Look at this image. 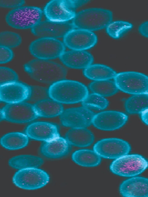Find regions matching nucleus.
<instances>
[{"instance_id": "obj_1", "label": "nucleus", "mask_w": 148, "mask_h": 197, "mask_svg": "<svg viewBox=\"0 0 148 197\" xmlns=\"http://www.w3.org/2000/svg\"><path fill=\"white\" fill-rule=\"evenodd\" d=\"M50 98L61 104L82 102L89 94L87 87L79 82L63 79L52 84L49 88Z\"/></svg>"}, {"instance_id": "obj_2", "label": "nucleus", "mask_w": 148, "mask_h": 197, "mask_svg": "<svg viewBox=\"0 0 148 197\" xmlns=\"http://www.w3.org/2000/svg\"><path fill=\"white\" fill-rule=\"evenodd\" d=\"M25 71L32 78L41 82L53 83L64 79L67 72L59 64L49 60L36 59L24 65Z\"/></svg>"}, {"instance_id": "obj_3", "label": "nucleus", "mask_w": 148, "mask_h": 197, "mask_svg": "<svg viewBox=\"0 0 148 197\" xmlns=\"http://www.w3.org/2000/svg\"><path fill=\"white\" fill-rule=\"evenodd\" d=\"M113 14L107 9L92 8L85 9L76 13L72 23L75 28L92 32L105 28L112 21Z\"/></svg>"}, {"instance_id": "obj_4", "label": "nucleus", "mask_w": 148, "mask_h": 197, "mask_svg": "<svg viewBox=\"0 0 148 197\" xmlns=\"http://www.w3.org/2000/svg\"><path fill=\"white\" fill-rule=\"evenodd\" d=\"M147 161L142 155L128 154L115 159L110 169L114 174L124 177H132L141 174L147 168Z\"/></svg>"}, {"instance_id": "obj_5", "label": "nucleus", "mask_w": 148, "mask_h": 197, "mask_svg": "<svg viewBox=\"0 0 148 197\" xmlns=\"http://www.w3.org/2000/svg\"><path fill=\"white\" fill-rule=\"evenodd\" d=\"M42 14V10L39 7L21 6L9 12L6 20L10 26L16 29H32L41 21Z\"/></svg>"}, {"instance_id": "obj_6", "label": "nucleus", "mask_w": 148, "mask_h": 197, "mask_svg": "<svg viewBox=\"0 0 148 197\" xmlns=\"http://www.w3.org/2000/svg\"><path fill=\"white\" fill-rule=\"evenodd\" d=\"M50 177L45 171L31 167L19 169L14 175L12 182L17 187L32 190L41 188L49 182Z\"/></svg>"}, {"instance_id": "obj_7", "label": "nucleus", "mask_w": 148, "mask_h": 197, "mask_svg": "<svg viewBox=\"0 0 148 197\" xmlns=\"http://www.w3.org/2000/svg\"><path fill=\"white\" fill-rule=\"evenodd\" d=\"M114 81L119 90L133 95L148 93V78L146 75L135 71L116 73Z\"/></svg>"}, {"instance_id": "obj_8", "label": "nucleus", "mask_w": 148, "mask_h": 197, "mask_svg": "<svg viewBox=\"0 0 148 197\" xmlns=\"http://www.w3.org/2000/svg\"><path fill=\"white\" fill-rule=\"evenodd\" d=\"M29 50L37 59L49 60L59 57L65 51V46L56 38H40L31 43Z\"/></svg>"}, {"instance_id": "obj_9", "label": "nucleus", "mask_w": 148, "mask_h": 197, "mask_svg": "<svg viewBox=\"0 0 148 197\" xmlns=\"http://www.w3.org/2000/svg\"><path fill=\"white\" fill-rule=\"evenodd\" d=\"M73 0H53L45 6L43 12L47 20L57 23L68 22L75 17L77 7Z\"/></svg>"}, {"instance_id": "obj_10", "label": "nucleus", "mask_w": 148, "mask_h": 197, "mask_svg": "<svg viewBox=\"0 0 148 197\" xmlns=\"http://www.w3.org/2000/svg\"><path fill=\"white\" fill-rule=\"evenodd\" d=\"M131 150V146L127 142L116 138L101 139L93 147V150L101 158L109 159H116L128 154Z\"/></svg>"}, {"instance_id": "obj_11", "label": "nucleus", "mask_w": 148, "mask_h": 197, "mask_svg": "<svg viewBox=\"0 0 148 197\" xmlns=\"http://www.w3.org/2000/svg\"><path fill=\"white\" fill-rule=\"evenodd\" d=\"M2 109L4 120L12 122L26 123L39 117L33 105L23 102L8 104Z\"/></svg>"}, {"instance_id": "obj_12", "label": "nucleus", "mask_w": 148, "mask_h": 197, "mask_svg": "<svg viewBox=\"0 0 148 197\" xmlns=\"http://www.w3.org/2000/svg\"><path fill=\"white\" fill-rule=\"evenodd\" d=\"M95 114L91 110L83 106L64 110L60 115L64 126L72 128H86L92 124Z\"/></svg>"}, {"instance_id": "obj_13", "label": "nucleus", "mask_w": 148, "mask_h": 197, "mask_svg": "<svg viewBox=\"0 0 148 197\" xmlns=\"http://www.w3.org/2000/svg\"><path fill=\"white\" fill-rule=\"evenodd\" d=\"M97 41V36L93 32L74 28L64 36L63 43L71 50L85 51L95 46Z\"/></svg>"}, {"instance_id": "obj_14", "label": "nucleus", "mask_w": 148, "mask_h": 197, "mask_svg": "<svg viewBox=\"0 0 148 197\" xmlns=\"http://www.w3.org/2000/svg\"><path fill=\"white\" fill-rule=\"evenodd\" d=\"M32 88L17 81L0 86V101L8 104L23 102L31 96Z\"/></svg>"}, {"instance_id": "obj_15", "label": "nucleus", "mask_w": 148, "mask_h": 197, "mask_svg": "<svg viewBox=\"0 0 148 197\" xmlns=\"http://www.w3.org/2000/svg\"><path fill=\"white\" fill-rule=\"evenodd\" d=\"M127 116L123 113L115 111H106L95 114L92 124L97 129L111 131L119 129L126 123Z\"/></svg>"}, {"instance_id": "obj_16", "label": "nucleus", "mask_w": 148, "mask_h": 197, "mask_svg": "<svg viewBox=\"0 0 148 197\" xmlns=\"http://www.w3.org/2000/svg\"><path fill=\"white\" fill-rule=\"evenodd\" d=\"M75 28L72 23H57L47 20L41 21L31 29L35 36L41 38H54L64 37L70 31Z\"/></svg>"}, {"instance_id": "obj_17", "label": "nucleus", "mask_w": 148, "mask_h": 197, "mask_svg": "<svg viewBox=\"0 0 148 197\" xmlns=\"http://www.w3.org/2000/svg\"><path fill=\"white\" fill-rule=\"evenodd\" d=\"M25 133L31 139L43 142L50 141L60 136L57 126L46 122H36L31 124L26 128Z\"/></svg>"}, {"instance_id": "obj_18", "label": "nucleus", "mask_w": 148, "mask_h": 197, "mask_svg": "<svg viewBox=\"0 0 148 197\" xmlns=\"http://www.w3.org/2000/svg\"><path fill=\"white\" fill-rule=\"evenodd\" d=\"M119 191L121 195L125 197H148V179L132 177L122 182Z\"/></svg>"}, {"instance_id": "obj_19", "label": "nucleus", "mask_w": 148, "mask_h": 197, "mask_svg": "<svg viewBox=\"0 0 148 197\" xmlns=\"http://www.w3.org/2000/svg\"><path fill=\"white\" fill-rule=\"evenodd\" d=\"M59 58L66 66L77 69H84L92 64L94 61L92 55L86 51H65Z\"/></svg>"}, {"instance_id": "obj_20", "label": "nucleus", "mask_w": 148, "mask_h": 197, "mask_svg": "<svg viewBox=\"0 0 148 197\" xmlns=\"http://www.w3.org/2000/svg\"><path fill=\"white\" fill-rule=\"evenodd\" d=\"M70 145L65 138L60 136L49 141L44 142L40 147L41 153L46 157L58 159L66 155Z\"/></svg>"}, {"instance_id": "obj_21", "label": "nucleus", "mask_w": 148, "mask_h": 197, "mask_svg": "<svg viewBox=\"0 0 148 197\" xmlns=\"http://www.w3.org/2000/svg\"><path fill=\"white\" fill-rule=\"evenodd\" d=\"M65 138L70 145L84 147L91 145L95 137L92 133L86 128H72L66 133Z\"/></svg>"}, {"instance_id": "obj_22", "label": "nucleus", "mask_w": 148, "mask_h": 197, "mask_svg": "<svg viewBox=\"0 0 148 197\" xmlns=\"http://www.w3.org/2000/svg\"><path fill=\"white\" fill-rule=\"evenodd\" d=\"M33 105L39 117H55L60 116L64 110L62 104L51 99L40 100Z\"/></svg>"}, {"instance_id": "obj_23", "label": "nucleus", "mask_w": 148, "mask_h": 197, "mask_svg": "<svg viewBox=\"0 0 148 197\" xmlns=\"http://www.w3.org/2000/svg\"><path fill=\"white\" fill-rule=\"evenodd\" d=\"M83 73L87 78L94 81L114 79L116 73L113 69L101 64H92L84 69Z\"/></svg>"}, {"instance_id": "obj_24", "label": "nucleus", "mask_w": 148, "mask_h": 197, "mask_svg": "<svg viewBox=\"0 0 148 197\" xmlns=\"http://www.w3.org/2000/svg\"><path fill=\"white\" fill-rule=\"evenodd\" d=\"M29 137L25 133L12 132L7 133L0 139V144L4 148L9 150H16L26 146Z\"/></svg>"}, {"instance_id": "obj_25", "label": "nucleus", "mask_w": 148, "mask_h": 197, "mask_svg": "<svg viewBox=\"0 0 148 197\" xmlns=\"http://www.w3.org/2000/svg\"><path fill=\"white\" fill-rule=\"evenodd\" d=\"M73 161L77 164L84 167H93L99 165L101 158L93 150L82 149L73 153Z\"/></svg>"}, {"instance_id": "obj_26", "label": "nucleus", "mask_w": 148, "mask_h": 197, "mask_svg": "<svg viewBox=\"0 0 148 197\" xmlns=\"http://www.w3.org/2000/svg\"><path fill=\"white\" fill-rule=\"evenodd\" d=\"M148 107V93L133 95L125 103L126 111L131 114H141L147 110Z\"/></svg>"}, {"instance_id": "obj_27", "label": "nucleus", "mask_w": 148, "mask_h": 197, "mask_svg": "<svg viewBox=\"0 0 148 197\" xmlns=\"http://www.w3.org/2000/svg\"><path fill=\"white\" fill-rule=\"evenodd\" d=\"M43 163L41 158L36 156L27 155H20L14 157L10 159L8 164L13 168L20 169L23 168L34 167L38 168Z\"/></svg>"}, {"instance_id": "obj_28", "label": "nucleus", "mask_w": 148, "mask_h": 197, "mask_svg": "<svg viewBox=\"0 0 148 197\" xmlns=\"http://www.w3.org/2000/svg\"><path fill=\"white\" fill-rule=\"evenodd\" d=\"M89 88L92 93L104 97L113 95L119 90L114 81L111 79L94 81L89 84Z\"/></svg>"}, {"instance_id": "obj_29", "label": "nucleus", "mask_w": 148, "mask_h": 197, "mask_svg": "<svg viewBox=\"0 0 148 197\" xmlns=\"http://www.w3.org/2000/svg\"><path fill=\"white\" fill-rule=\"evenodd\" d=\"M132 24L128 21L117 20L112 21L106 27V33L111 38L118 39L131 30Z\"/></svg>"}, {"instance_id": "obj_30", "label": "nucleus", "mask_w": 148, "mask_h": 197, "mask_svg": "<svg viewBox=\"0 0 148 197\" xmlns=\"http://www.w3.org/2000/svg\"><path fill=\"white\" fill-rule=\"evenodd\" d=\"M82 102V106L91 110H103L109 105V102L105 97L93 93L89 94Z\"/></svg>"}, {"instance_id": "obj_31", "label": "nucleus", "mask_w": 148, "mask_h": 197, "mask_svg": "<svg viewBox=\"0 0 148 197\" xmlns=\"http://www.w3.org/2000/svg\"><path fill=\"white\" fill-rule=\"evenodd\" d=\"M21 38L18 34L11 31H5L0 33V45L10 48L19 45Z\"/></svg>"}, {"instance_id": "obj_32", "label": "nucleus", "mask_w": 148, "mask_h": 197, "mask_svg": "<svg viewBox=\"0 0 148 197\" xmlns=\"http://www.w3.org/2000/svg\"><path fill=\"white\" fill-rule=\"evenodd\" d=\"M18 76L17 73L11 69L0 67V86L6 83L17 81Z\"/></svg>"}, {"instance_id": "obj_33", "label": "nucleus", "mask_w": 148, "mask_h": 197, "mask_svg": "<svg viewBox=\"0 0 148 197\" xmlns=\"http://www.w3.org/2000/svg\"><path fill=\"white\" fill-rule=\"evenodd\" d=\"M13 55V52L10 48L0 45V64L10 61Z\"/></svg>"}, {"instance_id": "obj_34", "label": "nucleus", "mask_w": 148, "mask_h": 197, "mask_svg": "<svg viewBox=\"0 0 148 197\" xmlns=\"http://www.w3.org/2000/svg\"><path fill=\"white\" fill-rule=\"evenodd\" d=\"M25 3L24 0H1L0 6L5 8H18L22 6Z\"/></svg>"}, {"instance_id": "obj_35", "label": "nucleus", "mask_w": 148, "mask_h": 197, "mask_svg": "<svg viewBox=\"0 0 148 197\" xmlns=\"http://www.w3.org/2000/svg\"><path fill=\"white\" fill-rule=\"evenodd\" d=\"M138 30L139 33L143 36L147 38L148 37V21H145L140 24L138 27Z\"/></svg>"}, {"instance_id": "obj_36", "label": "nucleus", "mask_w": 148, "mask_h": 197, "mask_svg": "<svg viewBox=\"0 0 148 197\" xmlns=\"http://www.w3.org/2000/svg\"><path fill=\"white\" fill-rule=\"evenodd\" d=\"M147 110H146L142 113H141L140 114H141V117L143 119V120L144 121V122H147V112L146 113V111H147Z\"/></svg>"}, {"instance_id": "obj_37", "label": "nucleus", "mask_w": 148, "mask_h": 197, "mask_svg": "<svg viewBox=\"0 0 148 197\" xmlns=\"http://www.w3.org/2000/svg\"><path fill=\"white\" fill-rule=\"evenodd\" d=\"M4 120L2 109H0V122Z\"/></svg>"}]
</instances>
